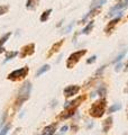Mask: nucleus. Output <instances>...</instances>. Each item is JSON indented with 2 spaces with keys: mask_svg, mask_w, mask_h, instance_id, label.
Masks as SVG:
<instances>
[{
  "mask_svg": "<svg viewBox=\"0 0 128 135\" xmlns=\"http://www.w3.org/2000/svg\"><path fill=\"white\" fill-rule=\"evenodd\" d=\"M106 108H107V99L100 98L91 105L90 109H89V115L93 118H101L105 115Z\"/></svg>",
  "mask_w": 128,
  "mask_h": 135,
  "instance_id": "nucleus-1",
  "label": "nucleus"
},
{
  "mask_svg": "<svg viewBox=\"0 0 128 135\" xmlns=\"http://www.w3.org/2000/svg\"><path fill=\"white\" fill-rule=\"evenodd\" d=\"M31 92H32V83L29 81L24 82V84L21 86V88L18 91V96H17V99L15 101V105H16V108H19L21 105H23L25 101H26L29 96H31Z\"/></svg>",
  "mask_w": 128,
  "mask_h": 135,
  "instance_id": "nucleus-2",
  "label": "nucleus"
},
{
  "mask_svg": "<svg viewBox=\"0 0 128 135\" xmlns=\"http://www.w3.org/2000/svg\"><path fill=\"white\" fill-rule=\"evenodd\" d=\"M85 54H87V50H79V51L73 52L69 56V59L66 60V68L67 69H73L76 63H78Z\"/></svg>",
  "mask_w": 128,
  "mask_h": 135,
  "instance_id": "nucleus-3",
  "label": "nucleus"
},
{
  "mask_svg": "<svg viewBox=\"0 0 128 135\" xmlns=\"http://www.w3.org/2000/svg\"><path fill=\"white\" fill-rule=\"evenodd\" d=\"M28 71H29L28 66H24V68H21V69L15 70V71H12V72H10L9 74H8V79L12 80V81H16V80H19V79H23L25 77H27Z\"/></svg>",
  "mask_w": 128,
  "mask_h": 135,
  "instance_id": "nucleus-4",
  "label": "nucleus"
},
{
  "mask_svg": "<svg viewBox=\"0 0 128 135\" xmlns=\"http://www.w3.org/2000/svg\"><path fill=\"white\" fill-rule=\"evenodd\" d=\"M127 7H128V0H121V1H119L116 6H114L111 9L109 10L108 16H114V12H117V11L119 15H121V10H124Z\"/></svg>",
  "mask_w": 128,
  "mask_h": 135,
  "instance_id": "nucleus-5",
  "label": "nucleus"
},
{
  "mask_svg": "<svg viewBox=\"0 0 128 135\" xmlns=\"http://www.w3.org/2000/svg\"><path fill=\"white\" fill-rule=\"evenodd\" d=\"M80 91V87L76 86V84H71V86H67L66 88H64L63 94L66 98H70V97L75 96L78 92Z\"/></svg>",
  "mask_w": 128,
  "mask_h": 135,
  "instance_id": "nucleus-6",
  "label": "nucleus"
},
{
  "mask_svg": "<svg viewBox=\"0 0 128 135\" xmlns=\"http://www.w3.org/2000/svg\"><path fill=\"white\" fill-rule=\"evenodd\" d=\"M121 20V17L120 16H117V17H115L114 19H111L110 22L107 24V26L105 27V33L107 34V35H109V34H111L112 31L115 29V27L118 25V23Z\"/></svg>",
  "mask_w": 128,
  "mask_h": 135,
  "instance_id": "nucleus-7",
  "label": "nucleus"
},
{
  "mask_svg": "<svg viewBox=\"0 0 128 135\" xmlns=\"http://www.w3.org/2000/svg\"><path fill=\"white\" fill-rule=\"evenodd\" d=\"M76 107H69V108H65V110L62 112L60 115L57 116L58 119H61V120H64V119H69L70 117H72L75 114L76 112Z\"/></svg>",
  "mask_w": 128,
  "mask_h": 135,
  "instance_id": "nucleus-8",
  "label": "nucleus"
},
{
  "mask_svg": "<svg viewBox=\"0 0 128 135\" xmlns=\"http://www.w3.org/2000/svg\"><path fill=\"white\" fill-rule=\"evenodd\" d=\"M35 52V44H27L25 45L23 49H21V52H20V57L24 59L28 55H32V54Z\"/></svg>",
  "mask_w": 128,
  "mask_h": 135,
  "instance_id": "nucleus-9",
  "label": "nucleus"
},
{
  "mask_svg": "<svg viewBox=\"0 0 128 135\" xmlns=\"http://www.w3.org/2000/svg\"><path fill=\"white\" fill-rule=\"evenodd\" d=\"M85 99H87V96H85V95L79 96L78 98H75L74 100H72L71 103H66L65 105H64V108H69V107H76V108H78Z\"/></svg>",
  "mask_w": 128,
  "mask_h": 135,
  "instance_id": "nucleus-10",
  "label": "nucleus"
},
{
  "mask_svg": "<svg viewBox=\"0 0 128 135\" xmlns=\"http://www.w3.org/2000/svg\"><path fill=\"white\" fill-rule=\"evenodd\" d=\"M101 11V7H96V8H92V9L89 11V14L88 15H85L84 17H83V19L81 20V22L79 23V24H84V23H87V20H89L91 18V17H95V16H97L99 12Z\"/></svg>",
  "mask_w": 128,
  "mask_h": 135,
  "instance_id": "nucleus-11",
  "label": "nucleus"
},
{
  "mask_svg": "<svg viewBox=\"0 0 128 135\" xmlns=\"http://www.w3.org/2000/svg\"><path fill=\"white\" fill-rule=\"evenodd\" d=\"M112 124H114V118L111 116L107 117L106 119L104 120V123H102V132L108 133L110 131V128L112 127Z\"/></svg>",
  "mask_w": 128,
  "mask_h": 135,
  "instance_id": "nucleus-12",
  "label": "nucleus"
},
{
  "mask_svg": "<svg viewBox=\"0 0 128 135\" xmlns=\"http://www.w3.org/2000/svg\"><path fill=\"white\" fill-rule=\"evenodd\" d=\"M56 127H57V123H53L43 129V132L41 135H54L55 134V131H56Z\"/></svg>",
  "mask_w": 128,
  "mask_h": 135,
  "instance_id": "nucleus-13",
  "label": "nucleus"
},
{
  "mask_svg": "<svg viewBox=\"0 0 128 135\" xmlns=\"http://www.w3.org/2000/svg\"><path fill=\"white\" fill-rule=\"evenodd\" d=\"M63 43H64V40H61V41H58L57 43H55V44H53V46L51 47V50H50V52L47 53V57H50V56H52L54 53H56L57 51L61 49V46L63 45Z\"/></svg>",
  "mask_w": 128,
  "mask_h": 135,
  "instance_id": "nucleus-14",
  "label": "nucleus"
},
{
  "mask_svg": "<svg viewBox=\"0 0 128 135\" xmlns=\"http://www.w3.org/2000/svg\"><path fill=\"white\" fill-rule=\"evenodd\" d=\"M17 55H18V52L17 51H10V52H7L6 53V57H5V61H3V63H6L8 61H10L11 59L16 57Z\"/></svg>",
  "mask_w": 128,
  "mask_h": 135,
  "instance_id": "nucleus-15",
  "label": "nucleus"
},
{
  "mask_svg": "<svg viewBox=\"0 0 128 135\" xmlns=\"http://www.w3.org/2000/svg\"><path fill=\"white\" fill-rule=\"evenodd\" d=\"M93 25H95V22L93 20H90V22L88 23V25L85 26L83 29H82V34H90L91 33V31H92V28H93Z\"/></svg>",
  "mask_w": 128,
  "mask_h": 135,
  "instance_id": "nucleus-16",
  "label": "nucleus"
},
{
  "mask_svg": "<svg viewBox=\"0 0 128 135\" xmlns=\"http://www.w3.org/2000/svg\"><path fill=\"white\" fill-rule=\"evenodd\" d=\"M51 14H52V9H47V10H45V11L42 14V16H41L40 20H41L42 23L46 22V20L48 19V17H50V15H51Z\"/></svg>",
  "mask_w": 128,
  "mask_h": 135,
  "instance_id": "nucleus-17",
  "label": "nucleus"
},
{
  "mask_svg": "<svg viewBox=\"0 0 128 135\" xmlns=\"http://www.w3.org/2000/svg\"><path fill=\"white\" fill-rule=\"evenodd\" d=\"M97 94L99 95L101 98H105V96H106V94H107V88H106V86H100L99 88L97 89Z\"/></svg>",
  "mask_w": 128,
  "mask_h": 135,
  "instance_id": "nucleus-18",
  "label": "nucleus"
},
{
  "mask_svg": "<svg viewBox=\"0 0 128 135\" xmlns=\"http://www.w3.org/2000/svg\"><path fill=\"white\" fill-rule=\"evenodd\" d=\"M50 68H51V66H50L48 64H44L42 68H40V70H38L37 72H36V77H40V75H42L43 73H45L46 71L50 70Z\"/></svg>",
  "mask_w": 128,
  "mask_h": 135,
  "instance_id": "nucleus-19",
  "label": "nucleus"
},
{
  "mask_svg": "<svg viewBox=\"0 0 128 135\" xmlns=\"http://www.w3.org/2000/svg\"><path fill=\"white\" fill-rule=\"evenodd\" d=\"M120 108H121V105H120V104H115V105H112V106H110V107L108 108V114L116 113V112H118Z\"/></svg>",
  "mask_w": 128,
  "mask_h": 135,
  "instance_id": "nucleus-20",
  "label": "nucleus"
},
{
  "mask_svg": "<svg viewBox=\"0 0 128 135\" xmlns=\"http://www.w3.org/2000/svg\"><path fill=\"white\" fill-rule=\"evenodd\" d=\"M126 53H127V50H122L121 52L118 54V56L114 60V63H118V62H120V61L122 60V59H124V56L126 55Z\"/></svg>",
  "mask_w": 128,
  "mask_h": 135,
  "instance_id": "nucleus-21",
  "label": "nucleus"
},
{
  "mask_svg": "<svg viewBox=\"0 0 128 135\" xmlns=\"http://www.w3.org/2000/svg\"><path fill=\"white\" fill-rule=\"evenodd\" d=\"M10 35H11V33L9 32V33H7V34H5L1 38H0V47H3V44L6 43V42L8 41V38L10 37Z\"/></svg>",
  "mask_w": 128,
  "mask_h": 135,
  "instance_id": "nucleus-22",
  "label": "nucleus"
},
{
  "mask_svg": "<svg viewBox=\"0 0 128 135\" xmlns=\"http://www.w3.org/2000/svg\"><path fill=\"white\" fill-rule=\"evenodd\" d=\"M37 2H38V0H28L27 3H26L27 9H34L35 6L37 5Z\"/></svg>",
  "mask_w": 128,
  "mask_h": 135,
  "instance_id": "nucleus-23",
  "label": "nucleus"
},
{
  "mask_svg": "<svg viewBox=\"0 0 128 135\" xmlns=\"http://www.w3.org/2000/svg\"><path fill=\"white\" fill-rule=\"evenodd\" d=\"M8 10H9V6H8V5L0 6V16L7 14V11H8Z\"/></svg>",
  "mask_w": 128,
  "mask_h": 135,
  "instance_id": "nucleus-24",
  "label": "nucleus"
},
{
  "mask_svg": "<svg viewBox=\"0 0 128 135\" xmlns=\"http://www.w3.org/2000/svg\"><path fill=\"white\" fill-rule=\"evenodd\" d=\"M9 128H10V126H9V125H6L5 127H2L1 129H0V135H7L8 131H9Z\"/></svg>",
  "mask_w": 128,
  "mask_h": 135,
  "instance_id": "nucleus-25",
  "label": "nucleus"
},
{
  "mask_svg": "<svg viewBox=\"0 0 128 135\" xmlns=\"http://www.w3.org/2000/svg\"><path fill=\"white\" fill-rule=\"evenodd\" d=\"M107 68V64L106 65H102V66H100V69H98L97 71H96V77L98 78V77H100L101 75V73H102V71H104L105 69Z\"/></svg>",
  "mask_w": 128,
  "mask_h": 135,
  "instance_id": "nucleus-26",
  "label": "nucleus"
},
{
  "mask_svg": "<svg viewBox=\"0 0 128 135\" xmlns=\"http://www.w3.org/2000/svg\"><path fill=\"white\" fill-rule=\"evenodd\" d=\"M97 60V55H92L91 57H89L87 60V64H92L93 62H95Z\"/></svg>",
  "mask_w": 128,
  "mask_h": 135,
  "instance_id": "nucleus-27",
  "label": "nucleus"
},
{
  "mask_svg": "<svg viewBox=\"0 0 128 135\" xmlns=\"http://www.w3.org/2000/svg\"><path fill=\"white\" fill-rule=\"evenodd\" d=\"M72 27H73V23H72V24H70L69 26H67V27L65 28V31H64V33H69V32L71 31V29H72Z\"/></svg>",
  "mask_w": 128,
  "mask_h": 135,
  "instance_id": "nucleus-28",
  "label": "nucleus"
},
{
  "mask_svg": "<svg viewBox=\"0 0 128 135\" xmlns=\"http://www.w3.org/2000/svg\"><path fill=\"white\" fill-rule=\"evenodd\" d=\"M67 129H69V126L64 125V126H63V127L61 128V134H64V133H65V132H66V131H67Z\"/></svg>",
  "mask_w": 128,
  "mask_h": 135,
  "instance_id": "nucleus-29",
  "label": "nucleus"
},
{
  "mask_svg": "<svg viewBox=\"0 0 128 135\" xmlns=\"http://www.w3.org/2000/svg\"><path fill=\"white\" fill-rule=\"evenodd\" d=\"M121 66H122L121 63H118V64L116 65V68H115V71H116V72H118V71L120 70V68H121Z\"/></svg>",
  "mask_w": 128,
  "mask_h": 135,
  "instance_id": "nucleus-30",
  "label": "nucleus"
},
{
  "mask_svg": "<svg viewBox=\"0 0 128 135\" xmlns=\"http://www.w3.org/2000/svg\"><path fill=\"white\" fill-rule=\"evenodd\" d=\"M124 92H125V94H127V95H128V82L126 83V87H125V89H124Z\"/></svg>",
  "mask_w": 128,
  "mask_h": 135,
  "instance_id": "nucleus-31",
  "label": "nucleus"
},
{
  "mask_svg": "<svg viewBox=\"0 0 128 135\" xmlns=\"http://www.w3.org/2000/svg\"><path fill=\"white\" fill-rule=\"evenodd\" d=\"M124 71H125V72H127V71H128V61L126 62V64H125V69H124Z\"/></svg>",
  "mask_w": 128,
  "mask_h": 135,
  "instance_id": "nucleus-32",
  "label": "nucleus"
},
{
  "mask_svg": "<svg viewBox=\"0 0 128 135\" xmlns=\"http://www.w3.org/2000/svg\"><path fill=\"white\" fill-rule=\"evenodd\" d=\"M3 50H5L3 47H0V53H2V52H3Z\"/></svg>",
  "mask_w": 128,
  "mask_h": 135,
  "instance_id": "nucleus-33",
  "label": "nucleus"
},
{
  "mask_svg": "<svg viewBox=\"0 0 128 135\" xmlns=\"http://www.w3.org/2000/svg\"><path fill=\"white\" fill-rule=\"evenodd\" d=\"M126 112H127V118H128V105H127V109H126Z\"/></svg>",
  "mask_w": 128,
  "mask_h": 135,
  "instance_id": "nucleus-34",
  "label": "nucleus"
},
{
  "mask_svg": "<svg viewBox=\"0 0 128 135\" xmlns=\"http://www.w3.org/2000/svg\"><path fill=\"white\" fill-rule=\"evenodd\" d=\"M127 18H128V15H127Z\"/></svg>",
  "mask_w": 128,
  "mask_h": 135,
  "instance_id": "nucleus-35",
  "label": "nucleus"
}]
</instances>
